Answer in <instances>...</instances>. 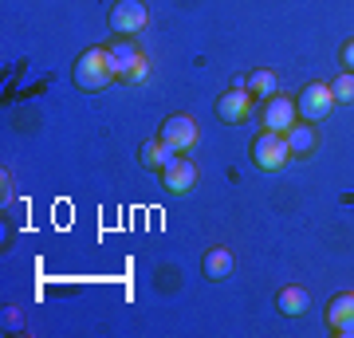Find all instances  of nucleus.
<instances>
[{
  "label": "nucleus",
  "mask_w": 354,
  "mask_h": 338,
  "mask_svg": "<svg viewBox=\"0 0 354 338\" xmlns=\"http://www.w3.org/2000/svg\"><path fill=\"white\" fill-rule=\"evenodd\" d=\"M295 111H299V118H307L311 126L323 122V118L335 111V91H330V83H307V87L299 91V99H295Z\"/></svg>",
  "instance_id": "20e7f679"
},
{
  "label": "nucleus",
  "mask_w": 354,
  "mask_h": 338,
  "mask_svg": "<svg viewBox=\"0 0 354 338\" xmlns=\"http://www.w3.org/2000/svg\"><path fill=\"white\" fill-rule=\"evenodd\" d=\"M342 67H346V71H354V39L342 48Z\"/></svg>",
  "instance_id": "f3484780"
},
{
  "label": "nucleus",
  "mask_w": 354,
  "mask_h": 338,
  "mask_svg": "<svg viewBox=\"0 0 354 338\" xmlns=\"http://www.w3.org/2000/svg\"><path fill=\"white\" fill-rule=\"evenodd\" d=\"M291 162V146H288V134H276V130H264L260 138L252 142V165L264 169V173H276Z\"/></svg>",
  "instance_id": "7ed1b4c3"
},
{
  "label": "nucleus",
  "mask_w": 354,
  "mask_h": 338,
  "mask_svg": "<svg viewBox=\"0 0 354 338\" xmlns=\"http://www.w3.org/2000/svg\"><path fill=\"white\" fill-rule=\"evenodd\" d=\"M4 323L16 330V326H20V311H16V307H8V311H4Z\"/></svg>",
  "instance_id": "a211bd4d"
},
{
  "label": "nucleus",
  "mask_w": 354,
  "mask_h": 338,
  "mask_svg": "<svg viewBox=\"0 0 354 338\" xmlns=\"http://www.w3.org/2000/svg\"><path fill=\"white\" fill-rule=\"evenodd\" d=\"M162 185L169 189V193H177V197L189 193V189L197 185V165H193L189 158H177L174 165H165L162 169Z\"/></svg>",
  "instance_id": "9d476101"
},
{
  "label": "nucleus",
  "mask_w": 354,
  "mask_h": 338,
  "mask_svg": "<svg viewBox=\"0 0 354 338\" xmlns=\"http://www.w3.org/2000/svg\"><path fill=\"white\" fill-rule=\"evenodd\" d=\"M327 319L335 326V335L342 338H354V291H342L327 303Z\"/></svg>",
  "instance_id": "1a4fd4ad"
},
{
  "label": "nucleus",
  "mask_w": 354,
  "mask_h": 338,
  "mask_svg": "<svg viewBox=\"0 0 354 338\" xmlns=\"http://www.w3.org/2000/svg\"><path fill=\"white\" fill-rule=\"evenodd\" d=\"M248 111H252V91H248V87H232V91H225V95L216 99V118L228 122V126L244 122Z\"/></svg>",
  "instance_id": "0eeeda50"
},
{
  "label": "nucleus",
  "mask_w": 354,
  "mask_h": 338,
  "mask_svg": "<svg viewBox=\"0 0 354 338\" xmlns=\"http://www.w3.org/2000/svg\"><path fill=\"white\" fill-rule=\"evenodd\" d=\"M111 79H114V71H111V55H106V48H87L75 59V83L83 91H102Z\"/></svg>",
  "instance_id": "f03ea898"
},
{
  "label": "nucleus",
  "mask_w": 354,
  "mask_h": 338,
  "mask_svg": "<svg viewBox=\"0 0 354 338\" xmlns=\"http://www.w3.org/2000/svg\"><path fill=\"white\" fill-rule=\"evenodd\" d=\"M276 307L279 314H288V319H299V314H307V307H311V295H307V288H283L276 295Z\"/></svg>",
  "instance_id": "9b49d317"
},
{
  "label": "nucleus",
  "mask_w": 354,
  "mask_h": 338,
  "mask_svg": "<svg viewBox=\"0 0 354 338\" xmlns=\"http://www.w3.org/2000/svg\"><path fill=\"white\" fill-rule=\"evenodd\" d=\"M276 87H279V79H276V71H252V75H248V91H252V95H264V99H272V95H276Z\"/></svg>",
  "instance_id": "2eb2a0df"
},
{
  "label": "nucleus",
  "mask_w": 354,
  "mask_h": 338,
  "mask_svg": "<svg viewBox=\"0 0 354 338\" xmlns=\"http://www.w3.org/2000/svg\"><path fill=\"white\" fill-rule=\"evenodd\" d=\"M150 24V8L142 0H118L111 8V32L114 36H138Z\"/></svg>",
  "instance_id": "39448f33"
},
{
  "label": "nucleus",
  "mask_w": 354,
  "mask_h": 338,
  "mask_svg": "<svg viewBox=\"0 0 354 338\" xmlns=\"http://www.w3.org/2000/svg\"><path fill=\"white\" fill-rule=\"evenodd\" d=\"M288 146H291V158H307V153L319 146V134H315V126H291L288 130Z\"/></svg>",
  "instance_id": "4468645a"
},
{
  "label": "nucleus",
  "mask_w": 354,
  "mask_h": 338,
  "mask_svg": "<svg viewBox=\"0 0 354 338\" xmlns=\"http://www.w3.org/2000/svg\"><path fill=\"white\" fill-rule=\"evenodd\" d=\"M197 134H201V130H197V122H193L189 114H169L162 122V134H158V138H162L169 150L185 153V150L197 146Z\"/></svg>",
  "instance_id": "423d86ee"
},
{
  "label": "nucleus",
  "mask_w": 354,
  "mask_h": 338,
  "mask_svg": "<svg viewBox=\"0 0 354 338\" xmlns=\"http://www.w3.org/2000/svg\"><path fill=\"white\" fill-rule=\"evenodd\" d=\"M174 162H177V150H169L162 138H153V142L142 146V165H146V169H158V173H162L165 165H174Z\"/></svg>",
  "instance_id": "ddd939ff"
},
{
  "label": "nucleus",
  "mask_w": 354,
  "mask_h": 338,
  "mask_svg": "<svg viewBox=\"0 0 354 338\" xmlns=\"http://www.w3.org/2000/svg\"><path fill=\"white\" fill-rule=\"evenodd\" d=\"M106 55H111V71L114 79H127V83H142V79L150 75V63L134 48V39L130 36H118L114 44H106Z\"/></svg>",
  "instance_id": "f257e3e1"
},
{
  "label": "nucleus",
  "mask_w": 354,
  "mask_h": 338,
  "mask_svg": "<svg viewBox=\"0 0 354 338\" xmlns=\"http://www.w3.org/2000/svg\"><path fill=\"white\" fill-rule=\"evenodd\" d=\"M295 102L291 99H283V95H272V99L264 102V114H260V118H264V126L268 130H276V134H288L291 126H295Z\"/></svg>",
  "instance_id": "6e6552de"
},
{
  "label": "nucleus",
  "mask_w": 354,
  "mask_h": 338,
  "mask_svg": "<svg viewBox=\"0 0 354 338\" xmlns=\"http://www.w3.org/2000/svg\"><path fill=\"white\" fill-rule=\"evenodd\" d=\"M330 91H335V102H354V71H342L330 83Z\"/></svg>",
  "instance_id": "dca6fc26"
},
{
  "label": "nucleus",
  "mask_w": 354,
  "mask_h": 338,
  "mask_svg": "<svg viewBox=\"0 0 354 338\" xmlns=\"http://www.w3.org/2000/svg\"><path fill=\"white\" fill-rule=\"evenodd\" d=\"M201 267H205V276L209 279H228L232 276V267H236V260H232V252L228 248H209Z\"/></svg>",
  "instance_id": "f8f14e48"
}]
</instances>
